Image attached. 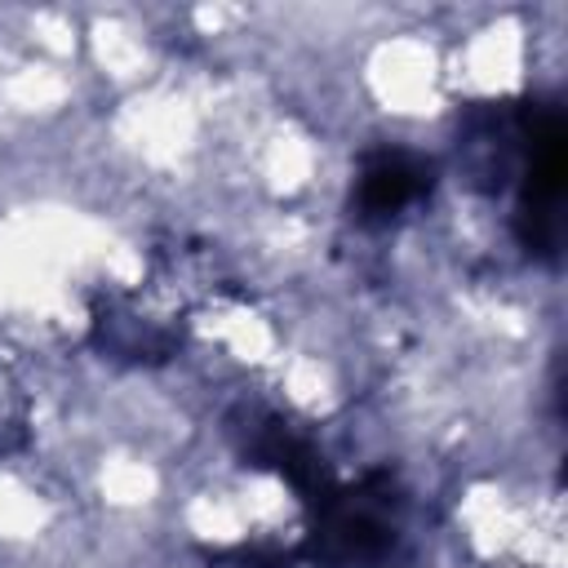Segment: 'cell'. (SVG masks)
<instances>
[{"mask_svg": "<svg viewBox=\"0 0 568 568\" xmlns=\"http://www.w3.org/2000/svg\"><path fill=\"white\" fill-rule=\"evenodd\" d=\"M399 510L386 488H359L328 506L315 555L324 568H390L399 564Z\"/></svg>", "mask_w": 568, "mask_h": 568, "instance_id": "6da1fadb", "label": "cell"}, {"mask_svg": "<svg viewBox=\"0 0 568 568\" xmlns=\"http://www.w3.org/2000/svg\"><path fill=\"white\" fill-rule=\"evenodd\" d=\"M426 186H430V173H426L413 155L390 151V155H377V160L364 169V178H359V209H364L368 217H377V213H399V209H404L408 200H417Z\"/></svg>", "mask_w": 568, "mask_h": 568, "instance_id": "3957f363", "label": "cell"}, {"mask_svg": "<svg viewBox=\"0 0 568 568\" xmlns=\"http://www.w3.org/2000/svg\"><path fill=\"white\" fill-rule=\"evenodd\" d=\"M559 204H564V124L550 115L528 146V178H524V222L528 244L550 248L559 235Z\"/></svg>", "mask_w": 568, "mask_h": 568, "instance_id": "7a4b0ae2", "label": "cell"}]
</instances>
